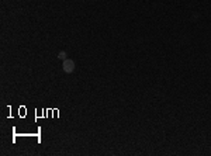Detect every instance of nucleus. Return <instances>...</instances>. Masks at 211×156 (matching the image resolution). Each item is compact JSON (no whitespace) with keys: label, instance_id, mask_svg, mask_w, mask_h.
Listing matches in <instances>:
<instances>
[{"label":"nucleus","instance_id":"f03ea898","mask_svg":"<svg viewBox=\"0 0 211 156\" xmlns=\"http://www.w3.org/2000/svg\"><path fill=\"white\" fill-rule=\"evenodd\" d=\"M66 57H68V55H66L65 51H61V52L58 53V58H59L61 60H65V59H66Z\"/></svg>","mask_w":211,"mask_h":156},{"label":"nucleus","instance_id":"f257e3e1","mask_svg":"<svg viewBox=\"0 0 211 156\" xmlns=\"http://www.w3.org/2000/svg\"><path fill=\"white\" fill-rule=\"evenodd\" d=\"M62 68H63V72L65 73H72L75 70L76 65H75V60L73 59H69V58H66L62 63Z\"/></svg>","mask_w":211,"mask_h":156}]
</instances>
